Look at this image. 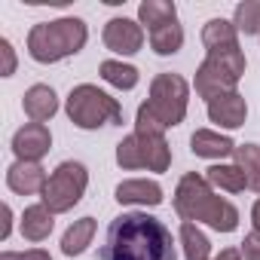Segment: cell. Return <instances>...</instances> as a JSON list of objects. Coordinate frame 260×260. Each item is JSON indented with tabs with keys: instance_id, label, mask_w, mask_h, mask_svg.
Returning a JSON list of instances; mask_svg holds the SVG:
<instances>
[{
	"instance_id": "ba28073f",
	"label": "cell",
	"mask_w": 260,
	"mask_h": 260,
	"mask_svg": "<svg viewBox=\"0 0 260 260\" xmlns=\"http://www.w3.org/2000/svg\"><path fill=\"white\" fill-rule=\"evenodd\" d=\"M104 46L116 55H135L141 46H144V28L141 22L135 19H125V16H116L104 25V34H101Z\"/></svg>"
},
{
	"instance_id": "5b68a950",
	"label": "cell",
	"mask_w": 260,
	"mask_h": 260,
	"mask_svg": "<svg viewBox=\"0 0 260 260\" xmlns=\"http://www.w3.org/2000/svg\"><path fill=\"white\" fill-rule=\"evenodd\" d=\"M64 110H68V119L77 128H86V132L101 125H122V104L92 83L74 86L64 101Z\"/></svg>"
},
{
	"instance_id": "3957f363",
	"label": "cell",
	"mask_w": 260,
	"mask_h": 260,
	"mask_svg": "<svg viewBox=\"0 0 260 260\" xmlns=\"http://www.w3.org/2000/svg\"><path fill=\"white\" fill-rule=\"evenodd\" d=\"M89 40V28L77 16L40 22L28 31V55L37 64H55L61 58L77 55Z\"/></svg>"
},
{
	"instance_id": "277c9868",
	"label": "cell",
	"mask_w": 260,
	"mask_h": 260,
	"mask_svg": "<svg viewBox=\"0 0 260 260\" xmlns=\"http://www.w3.org/2000/svg\"><path fill=\"white\" fill-rule=\"evenodd\" d=\"M245 52L239 46H226V49H211L205 55V61L196 68V80L193 89L199 98H205V104L217 95L236 92L242 74H245Z\"/></svg>"
},
{
	"instance_id": "4dcf8cb0",
	"label": "cell",
	"mask_w": 260,
	"mask_h": 260,
	"mask_svg": "<svg viewBox=\"0 0 260 260\" xmlns=\"http://www.w3.org/2000/svg\"><path fill=\"white\" fill-rule=\"evenodd\" d=\"M214 260H242V251H236V248H223Z\"/></svg>"
},
{
	"instance_id": "9c48e42d",
	"label": "cell",
	"mask_w": 260,
	"mask_h": 260,
	"mask_svg": "<svg viewBox=\"0 0 260 260\" xmlns=\"http://www.w3.org/2000/svg\"><path fill=\"white\" fill-rule=\"evenodd\" d=\"M52 150V132L46 122H25L13 135V153L22 162H40Z\"/></svg>"
},
{
	"instance_id": "5bb4252c",
	"label": "cell",
	"mask_w": 260,
	"mask_h": 260,
	"mask_svg": "<svg viewBox=\"0 0 260 260\" xmlns=\"http://www.w3.org/2000/svg\"><path fill=\"white\" fill-rule=\"evenodd\" d=\"M236 141L220 135V132H211V128H196L193 138H190V150L202 159H223V156H233L236 153Z\"/></svg>"
},
{
	"instance_id": "4fadbf2b",
	"label": "cell",
	"mask_w": 260,
	"mask_h": 260,
	"mask_svg": "<svg viewBox=\"0 0 260 260\" xmlns=\"http://www.w3.org/2000/svg\"><path fill=\"white\" fill-rule=\"evenodd\" d=\"M22 110H25V116H28L31 122H46V119H52V116L58 113V95H55V89L46 86V83L31 86V89L25 92V98H22Z\"/></svg>"
},
{
	"instance_id": "484cf974",
	"label": "cell",
	"mask_w": 260,
	"mask_h": 260,
	"mask_svg": "<svg viewBox=\"0 0 260 260\" xmlns=\"http://www.w3.org/2000/svg\"><path fill=\"white\" fill-rule=\"evenodd\" d=\"M116 162H119V169H125V172L144 169V166H141V150H138V138H135V132H132V135H125V138L116 144Z\"/></svg>"
},
{
	"instance_id": "30bf717a",
	"label": "cell",
	"mask_w": 260,
	"mask_h": 260,
	"mask_svg": "<svg viewBox=\"0 0 260 260\" xmlns=\"http://www.w3.org/2000/svg\"><path fill=\"white\" fill-rule=\"evenodd\" d=\"M205 110H208V119L220 128H239L248 119V104L239 92H226V95L211 98L205 104Z\"/></svg>"
},
{
	"instance_id": "2e32d148",
	"label": "cell",
	"mask_w": 260,
	"mask_h": 260,
	"mask_svg": "<svg viewBox=\"0 0 260 260\" xmlns=\"http://www.w3.org/2000/svg\"><path fill=\"white\" fill-rule=\"evenodd\" d=\"M52 226H55V214H52L43 202L28 205V208L22 211V223H19V230H22V236H25L28 242H43V239H49Z\"/></svg>"
},
{
	"instance_id": "603a6c76",
	"label": "cell",
	"mask_w": 260,
	"mask_h": 260,
	"mask_svg": "<svg viewBox=\"0 0 260 260\" xmlns=\"http://www.w3.org/2000/svg\"><path fill=\"white\" fill-rule=\"evenodd\" d=\"M181 245H184L187 260H208V254H211L208 236L199 230V223H190V220L181 223Z\"/></svg>"
},
{
	"instance_id": "ffe728a7",
	"label": "cell",
	"mask_w": 260,
	"mask_h": 260,
	"mask_svg": "<svg viewBox=\"0 0 260 260\" xmlns=\"http://www.w3.org/2000/svg\"><path fill=\"white\" fill-rule=\"evenodd\" d=\"M202 46L205 52L211 49H226V46H239V31L233 22L226 19H208L202 28Z\"/></svg>"
},
{
	"instance_id": "7c38bea8",
	"label": "cell",
	"mask_w": 260,
	"mask_h": 260,
	"mask_svg": "<svg viewBox=\"0 0 260 260\" xmlns=\"http://www.w3.org/2000/svg\"><path fill=\"white\" fill-rule=\"evenodd\" d=\"M113 196H116L119 205H144V208H156L166 199L162 187L156 181H147V178H132V181L116 184Z\"/></svg>"
},
{
	"instance_id": "e0dca14e",
	"label": "cell",
	"mask_w": 260,
	"mask_h": 260,
	"mask_svg": "<svg viewBox=\"0 0 260 260\" xmlns=\"http://www.w3.org/2000/svg\"><path fill=\"white\" fill-rule=\"evenodd\" d=\"M95 230H98V220H95V217H80V220H74V223L64 230V236H61V254H64V257H80V254L92 245Z\"/></svg>"
},
{
	"instance_id": "83f0119b",
	"label": "cell",
	"mask_w": 260,
	"mask_h": 260,
	"mask_svg": "<svg viewBox=\"0 0 260 260\" xmlns=\"http://www.w3.org/2000/svg\"><path fill=\"white\" fill-rule=\"evenodd\" d=\"M0 260H52V254L43 248H28V251H4Z\"/></svg>"
},
{
	"instance_id": "4316f807",
	"label": "cell",
	"mask_w": 260,
	"mask_h": 260,
	"mask_svg": "<svg viewBox=\"0 0 260 260\" xmlns=\"http://www.w3.org/2000/svg\"><path fill=\"white\" fill-rule=\"evenodd\" d=\"M0 55H4V68H0V77H13L16 74V49L7 37H0Z\"/></svg>"
},
{
	"instance_id": "cb8c5ba5",
	"label": "cell",
	"mask_w": 260,
	"mask_h": 260,
	"mask_svg": "<svg viewBox=\"0 0 260 260\" xmlns=\"http://www.w3.org/2000/svg\"><path fill=\"white\" fill-rule=\"evenodd\" d=\"M233 156H236V166L242 169V175L248 181V190L260 193V144H239Z\"/></svg>"
},
{
	"instance_id": "1f68e13d",
	"label": "cell",
	"mask_w": 260,
	"mask_h": 260,
	"mask_svg": "<svg viewBox=\"0 0 260 260\" xmlns=\"http://www.w3.org/2000/svg\"><path fill=\"white\" fill-rule=\"evenodd\" d=\"M251 223H254V233H260V199H257L254 208H251Z\"/></svg>"
},
{
	"instance_id": "6da1fadb",
	"label": "cell",
	"mask_w": 260,
	"mask_h": 260,
	"mask_svg": "<svg viewBox=\"0 0 260 260\" xmlns=\"http://www.w3.org/2000/svg\"><path fill=\"white\" fill-rule=\"evenodd\" d=\"M101 260H175L172 233L147 211H125L110 220Z\"/></svg>"
},
{
	"instance_id": "d6986e66",
	"label": "cell",
	"mask_w": 260,
	"mask_h": 260,
	"mask_svg": "<svg viewBox=\"0 0 260 260\" xmlns=\"http://www.w3.org/2000/svg\"><path fill=\"white\" fill-rule=\"evenodd\" d=\"M138 22L150 34L153 28H162L169 22H178V7L172 4V0H144V4L138 7Z\"/></svg>"
},
{
	"instance_id": "f1b7e54d",
	"label": "cell",
	"mask_w": 260,
	"mask_h": 260,
	"mask_svg": "<svg viewBox=\"0 0 260 260\" xmlns=\"http://www.w3.org/2000/svg\"><path fill=\"white\" fill-rule=\"evenodd\" d=\"M242 257L245 260H260V233H248L242 239Z\"/></svg>"
},
{
	"instance_id": "9a60e30c",
	"label": "cell",
	"mask_w": 260,
	"mask_h": 260,
	"mask_svg": "<svg viewBox=\"0 0 260 260\" xmlns=\"http://www.w3.org/2000/svg\"><path fill=\"white\" fill-rule=\"evenodd\" d=\"M135 138H138V150H141V166L147 172H156V175L169 172V166H172V147H169L166 135H138L135 132Z\"/></svg>"
},
{
	"instance_id": "f546056e",
	"label": "cell",
	"mask_w": 260,
	"mask_h": 260,
	"mask_svg": "<svg viewBox=\"0 0 260 260\" xmlns=\"http://www.w3.org/2000/svg\"><path fill=\"white\" fill-rule=\"evenodd\" d=\"M10 230H13V208L10 205H4V226H0V239H10Z\"/></svg>"
},
{
	"instance_id": "7a4b0ae2",
	"label": "cell",
	"mask_w": 260,
	"mask_h": 260,
	"mask_svg": "<svg viewBox=\"0 0 260 260\" xmlns=\"http://www.w3.org/2000/svg\"><path fill=\"white\" fill-rule=\"evenodd\" d=\"M175 211L181 220L190 223H208L217 233H233L239 226V208L230 199H220L205 175L187 172L175 187Z\"/></svg>"
},
{
	"instance_id": "44dd1931",
	"label": "cell",
	"mask_w": 260,
	"mask_h": 260,
	"mask_svg": "<svg viewBox=\"0 0 260 260\" xmlns=\"http://www.w3.org/2000/svg\"><path fill=\"white\" fill-rule=\"evenodd\" d=\"M205 181H208L211 187L223 190V193H242V190L248 187L242 169H239V166H226V162H217V166L205 169Z\"/></svg>"
},
{
	"instance_id": "8fae6325",
	"label": "cell",
	"mask_w": 260,
	"mask_h": 260,
	"mask_svg": "<svg viewBox=\"0 0 260 260\" xmlns=\"http://www.w3.org/2000/svg\"><path fill=\"white\" fill-rule=\"evenodd\" d=\"M49 175L40 162H22L16 159L10 169H7V187L19 196H34V193H43Z\"/></svg>"
},
{
	"instance_id": "d4e9b609",
	"label": "cell",
	"mask_w": 260,
	"mask_h": 260,
	"mask_svg": "<svg viewBox=\"0 0 260 260\" xmlns=\"http://www.w3.org/2000/svg\"><path fill=\"white\" fill-rule=\"evenodd\" d=\"M233 25L245 37L260 34V0H242L236 7V13H233Z\"/></svg>"
},
{
	"instance_id": "8992f818",
	"label": "cell",
	"mask_w": 260,
	"mask_h": 260,
	"mask_svg": "<svg viewBox=\"0 0 260 260\" xmlns=\"http://www.w3.org/2000/svg\"><path fill=\"white\" fill-rule=\"evenodd\" d=\"M144 104L162 128L181 125L190 104V83L181 74H156L150 80V95Z\"/></svg>"
},
{
	"instance_id": "ac0fdd59",
	"label": "cell",
	"mask_w": 260,
	"mask_h": 260,
	"mask_svg": "<svg viewBox=\"0 0 260 260\" xmlns=\"http://www.w3.org/2000/svg\"><path fill=\"white\" fill-rule=\"evenodd\" d=\"M98 74H101V80H104V83H110L113 89H122V92L135 89V86L141 83V71H138L135 64L113 61V58L101 61V64H98Z\"/></svg>"
},
{
	"instance_id": "52a82bcc",
	"label": "cell",
	"mask_w": 260,
	"mask_h": 260,
	"mask_svg": "<svg viewBox=\"0 0 260 260\" xmlns=\"http://www.w3.org/2000/svg\"><path fill=\"white\" fill-rule=\"evenodd\" d=\"M86 187H89V172H86V166L68 159V162H61V166L49 175V181H46V187H43V193H40V202H43L52 214H64V211H71V208L83 199Z\"/></svg>"
},
{
	"instance_id": "7402d4cb",
	"label": "cell",
	"mask_w": 260,
	"mask_h": 260,
	"mask_svg": "<svg viewBox=\"0 0 260 260\" xmlns=\"http://www.w3.org/2000/svg\"><path fill=\"white\" fill-rule=\"evenodd\" d=\"M147 37H150V49H153L156 55H175V52H181V46H184V28H181L178 22H169V25H162V28H153Z\"/></svg>"
}]
</instances>
